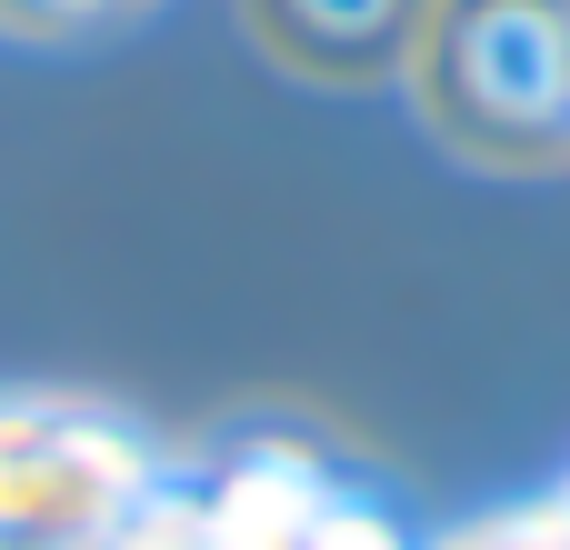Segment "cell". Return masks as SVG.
Wrapping results in <instances>:
<instances>
[{"instance_id": "3957f363", "label": "cell", "mask_w": 570, "mask_h": 550, "mask_svg": "<svg viewBox=\"0 0 570 550\" xmlns=\"http://www.w3.org/2000/svg\"><path fill=\"white\" fill-rule=\"evenodd\" d=\"M160 0H0V40H30V50H80V40H110L130 20H150Z\"/></svg>"}, {"instance_id": "6da1fadb", "label": "cell", "mask_w": 570, "mask_h": 550, "mask_svg": "<svg viewBox=\"0 0 570 550\" xmlns=\"http://www.w3.org/2000/svg\"><path fill=\"white\" fill-rule=\"evenodd\" d=\"M411 90L431 130L471 160L570 150V0H431Z\"/></svg>"}, {"instance_id": "7a4b0ae2", "label": "cell", "mask_w": 570, "mask_h": 550, "mask_svg": "<svg viewBox=\"0 0 570 550\" xmlns=\"http://www.w3.org/2000/svg\"><path fill=\"white\" fill-rule=\"evenodd\" d=\"M250 50L311 90H381L411 70L431 0H230Z\"/></svg>"}]
</instances>
